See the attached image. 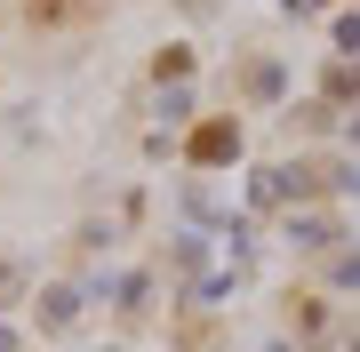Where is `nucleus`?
<instances>
[{"label": "nucleus", "instance_id": "f257e3e1", "mask_svg": "<svg viewBox=\"0 0 360 352\" xmlns=\"http://www.w3.org/2000/svg\"><path fill=\"white\" fill-rule=\"evenodd\" d=\"M232 152H240V129H232V120H208L193 136V160H232Z\"/></svg>", "mask_w": 360, "mask_h": 352}]
</instances>
